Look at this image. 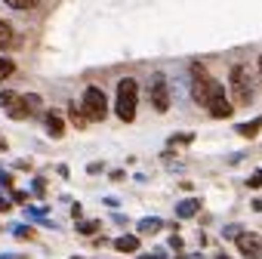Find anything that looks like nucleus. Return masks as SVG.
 I'll use <instances>...</instances> for the list:
<instances>
[{
	"instance_id": "1",
	"label": "nucleus",
	"mask_w": 262,
	"mask_h": 259,
	"mask_svg": "<svg viewBox=\"0 0 262 259\" xmlns=\"http://www.w3.org/2000/svg\"><path fill=\"white\" fill-rule=\"evenodd\" d=\"M136 105H139V83L133 77H120L117 80V96H114V111L123 123L136 120Z\"/></svg>"
},
{
	"instance_id": "2",
	"label": "nucleus",
	"mask_w": 262,
	"mask_h": 259,
	"mask_svg": "<svg viewBox=\"0 0 262 259\" xmlns=\"http://www.w3.org/2000/svg\"><path fill=\"white\" fill-rule=\"evenodd\" d=\"M228 87H231L234 105H250V102H253V80H250L247 65L234 62V65L228 68Z\"/></svg>"
},
{
	"instance_id": "3",
	"label": "nucleus",
	"mask_w": 262,
	"mask_h": 259,
	"mask_svg": "<svg viewBox=\"0 0 262 259\" xmlns=\"http://www.w3.org/2000/svg\"><path fill=\"white\" fill-rule=\"evenodd\" d=\"M80 111H83L86 123L90 120H105V114H108V96H105V90L102 87H86L83 99H80Z\"/></svg>"
},
{
	"instance_id": "4",
	"label": "nucleus",
	"mask_w": 262,
	"mask_h": 259,
	"mask_svg": "<svg viewBox=\"0 0 262 259\" xmlns=\"http://www.w3.org/2000/svg\"><path fill=\"white\" fill-rule=\"evenodd\" d=\"M40 111H43V99L37 93H16V99L7 108L13 120H28V117H37Z\"/></svg>"
},
{
	"instance_id": "5",
	"label": "nucleus",
	"mask_w": 262,
	"mask_h": 259,
	"mask_svg": "<svg viewBox=\"0 0 262 259\" xmlns=\"http://www.w3.org/2000/svg\"><path fill=\"white\" fill-rule=\"evenodd\" d=\"M148 99H151V108L155 111H170V102H173V96H170V83H167V74H151V80H148Z\"/></svg>"
},
{
	"instance_id": "6",
	"label": "nucleus",
	"mask_w": 262,
	"mask_h": 259,
	"mask_svg": "<svg viewBox=\"0 0 262 259\" xmlns=\"http://www.w3.org/2000/svg\"><path fill=\"white\" fill-rule=\"evenodd\" d=\"M213 117H231V111H234V105L228 102V96H225V87L219 83V80H210V93H207V105H204Z\"/></svg>"
},
{
	"instance_id": "7",
	"label": "nucleus",
	"mask_w": 262,
	"mask_h": 259,
	"mask_svg": "<svg viewBox=\"0 0 262 259\" xmlns=\"http://www.w3.org/2000/svg\"><path fill=\"white\" fill-rule=\"evenodd\" d=\"M234 244H237V250H241L247 259H262V244H259L256 234H244V231H241Z\"/></svg>"
},
{
	"instance_id": "8",
	"label": "nucleus",
	"mask_w": 262,
	"mask_h": 259,
	"mask_svg": "<svg viewBox=\"0 0 262 259\" xmlns=\"http://www.w3.org/2000/svg\"><path fill=\"white\" fill-rule=\"evenodd\" d=\"M43 123H47V133H50L53 139H59V136L65 133V120H62V117H59L56 111H50V114L43 117Z\"/></svg>"
},
{
	"instance_id": "9",
	"label": "nucleus",
	"mask_w": 262,
	"mask_h": 259,
	"mask_svg": "<svg viewBox=\"0 0 262 259\" xmlns=\"http://www.w3.org/2000/svg\"><path fill=\"white\" fill-rule=\"evenodd\" d=\"M114 250H120V253H136L139 250V238L136 234H123V238L114 241Z\"/></svg>"
},
{
	"instance_id": "10",
	"label": "nucleus",
	"mask_w": 262,
	"mask_h": 259,
	"mask_svg": "<svg viewBox=\"0 0 262 259\" xmlns=\"http://www.w3.org/2000/svg\"><path fill=\"white\" fill-rule=\"evenodd\" d=\"M201 210V201L198 198H188V201H182V204H176V216H182V219H188V216H194Z\"/></svg>"
},
{
	"instance_id": "11",
	"label": "nucleus",
	"mask_w": 262,
	"mask_h": 259,
	"mask_svg": "<svg viewBox=\"0 0 262 259\" xmlns=\"http://www.w3.org/2000/svg\"><path fill=\"white\" fill-rule=\"evenodd\" d=\"M13 25L10 22H4V19H0V50H10L13 47Z\"/></svg>"
},
{
	"instance_id": "12",
	"label": "nucleus",
	"mask_w": 262,
	"mask_h": 259,
	"mask_svg": "<svg viewBox=\"0 0 262 259\" xmlns=\"http://www.w3.org/2000/svg\"><path fill=\"white\" fill-rule=\"evenodd\" d=\"M259 130H262V117H256V120H250V123H237V133L247 136V139H253Z\"/></svg>"
},
{
	"instance_id": "13",
	"label": "nucleus",
	"mask_w": 262,
	"mask_h": 259,
	"mask_svg": "<svg viewBox=\"0 0 262 259\" xmlns=\"http://www.w3.org/2000/svg\"><path fill=\"white\" fill-rule=\"evenodd\" d=\"M68 117H71V123H74L77 130H83V126H86V117H83V111L77 108V102H71V105H68Z\"/></svg>"
},
{
	"instance_id": "14",
	"label": "nucleus",
	"mask_w": 262,
	"mask_h": 259,
	"mask_svg": "<svg viewBox=\"0 0 262 259\" xmlns=\"http://www.w3.org/2000/svg\"><path fill=\"white\" fill-rule=\"evenodd\" d=\"M4 4L13 7V10H37L40 0H4Z\"/></svg>"
},
{
	"instance_id": "15",
	"label": "nucleus",
	"mask_w": 262,
	"mask_h": 259,
	"mask_svg": "<svg viewBox=\"0 0 262 259\" xmlns=\"http://www.w3.org/2000/svg\"><path fill=\"white\" fill-rule=\"evenodd\" d=\"M13 71H16V62H13V59H4V56H0V80H7Z\"/></svg>"
},
{
	"instance_id": "16",
	"label": "nucleus",
	"mask_w": 262,
	"mask_h": 259,
	"mask_svg": "<svg viewBox=\"0 0 262 259\" xmlns=\"http://www.w3.org/2000/svg\"><path fill=\"white\" fill-rule=\"evenodd\" d=\"M139 228H142L145 234H155V231L161 228V219H142V222H139Z\"/></svg>"
},
{
	"instance_id": "17",
	"label": "nucleus",
	"mask_w": 262,
	"mask_h": 259,
	"mask_svg": "<svg viewBox=\"0 0 262 259\" xmlns=\"http://www.w3.org/2000/svg\"><path fill=\"white\" fill-rule=\"evenodd\" d=\"M194 136L191 133H176V136H170V145H188Z\"/></svg>"
},
{
	"instance_id": "18",
	"label": "nucleus",
	"mask_w": 262,
	"mask_h": 259,
	"mask_svg": "<svg viewBox=\"0 0 262 259\" xmlns=\"http://www.w3.org/2000/svg\"><path fill=\"white\" fill-rule=\"evenodd\" d=\"M99 228V219H90V222H77V231H83V234H93Z\"/></svg>"
},
{
	"instance_id": "19",
	"label": "nucleus",
	"mask_w": 262,
	"mask_h": 259,
	"mask_svg": "<svg viewBox=\"0 0 262 259\" xmlns=\"http://www.w3.org/2000/svg\"><path fill=\"white\" fill-rule=\"evenodd\" d=\"M16 99V93L13 90H0V108H10V102Z\"/></svg>"
},
{
	"instance_id": "20",
	"label": "nucleus",
	"mask_w": 262,
	"mask_h": 259,
	"mask_svg": "<svg viewBox=\"0 0 262 259\" xmlns=\"http://www.w3.org/2000/svg\"><path fill=\"white\" fill-rule=\"evenodd\" d=\"M259 185H262V173H253L250 176V188H259Z\"/></svg>"
},
{
	"instance_id": "21",
	"label": "nucleus",
	"mask_w": 262,
	"mask_h": 259,
	"mask_svg": "<svg viewBox=\"0 0 262 259\" xmlns=\"http://www.w3.org/2000/svg\"><path fill=\"white\" fill-rule=\"evenodd\" d=\"M170 247H173V250H182V238H179V234H173V238H170Z\"/></svg>"
},
{
	"instance_id": "22",
	"label": "nucleus",
	"mask_w": 262,
	"mask_h": 259,
	"mask_svg": "<svg viewBox=\"0 0 262 259\" xmlns=\"http://www.w3.org/2000/svg\"><path fill=\"white\" fill-rule=\"evenodd\" d=\"M253 207H256V210H259V213H262V201H253Z\"/></svg>"
},
{
	"instance_id": "23",
	"label": "nucleus",
	"mask_w": 262,
	"mask_h": 259,
	"mask_svg": "<svg viewBox=\"0 0 262 259\" xmlns=\"http://www.w3.org/2000/svg\"><path fill=\"white\" fill-rule=\"evenodd\" d=\"M0 148H7V139H4V136H0Z\"/></svg>"
},
{
	"instance_id": "24",
	"label": "nucleus",
	"mask_w": 262,
	"mask_h": 259,
	"mask_svg": "<svg viewBox=\"0 0 262 259\" xmlns=\"http://www.w3.org/2000/svg\"><path fill=\"white\" fill-rule=\"evenodd\" d=\"M259 77H262V56H259Z\"/></svg>"
},
{
	"instance_id": "25",
	"label": "nucleus",
	"mask_w": 262,
	"mask_h": 259,
	"mask_svg": "<svg viewBox=\"0 0 262 259\" xmlns=\"http://www.w3.org/2000/svg\"><path fill=\"white\" fill-rule=\"evenodd\" d=\"M216 259H228V256H225V253H222V256H216Z\"/></svg>"
},
{
	"instance_id": "26",
	"label": "nucleus",
	"mask_w": 262,
	"mask_h": 259,
	"mask_svg": "<svg viewBox=\"0 0 262 259\" xmlns=\"http://www.w3.org/2000/svg\"><path fill=\"white\" fill-rule=\"evenodd\" d=\"M142 259H158V256H142Z\"/></svg>"
},
{
	"instance_id": "27",
	"label": "nucleus",
	"mask_w": 262,
	"mask_h": 259,
	"mask_svg": "<svg viewBox=\"0 0 262 259\" xmlns=\"http://www.w3.org/2000/svg\"><path fill=\"white\" fill-rule=\"evenodd\" d=\"M74 259H77V256H74Z\"/></svg>"
}]
</instances>
